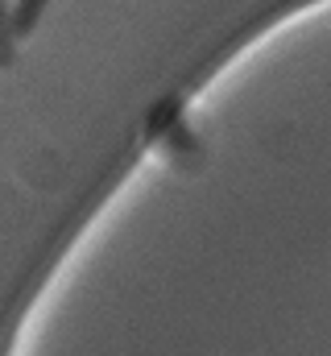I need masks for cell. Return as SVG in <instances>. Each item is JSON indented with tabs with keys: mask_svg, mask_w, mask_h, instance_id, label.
<instances>
[{
	"mask_svg": "<svg viewBox=\"0 0 331 356\" xmlns=\"http://www.w3.org/2000/svg\"><path fill=\"white\" fill-rule=\"evenodd\" d=\"M42 0H25V4H17V8H8V29H13V38H25L33 25H38V17H42Z\"/></svg>",
	"mask_w": 331,
	"mask_h": 356,
	"instance_id": "1",
	"label": "cell"
},
{
	"mask_svg": "<svg viewBox=\"0 0 331 356\" xmlns=\"http://www.w3.org/2000/svg\"><path fill=\"white\" fill-rule=\"evenodd\" d=\"M13 63V29H8V4H0V67Z\"/></svg>",
	"mask_w": 331,
	"mask_h": 356,
	"instance_id": "2",
	"label": "cell"
}]
</instances>
